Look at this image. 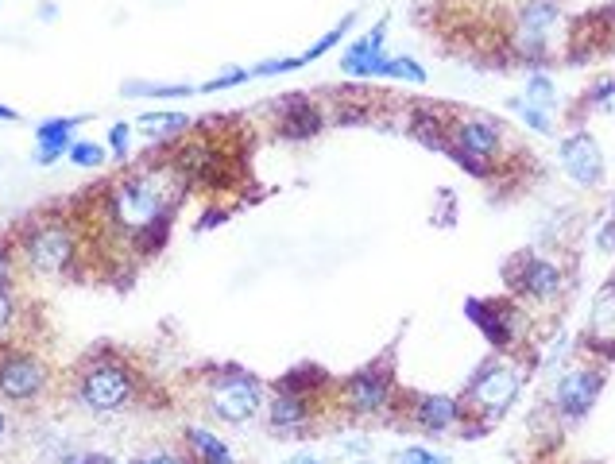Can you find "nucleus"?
<instances>
[{
	"label": "nucleus",
	"instance_id": "nucleus-1",
	"mask_svg": "<svg viewBox=\"0 0 615 464\" xmlns=\"http://www.w3.org/2000/svg\"><path fill=\"white\" fill-rule=\"evenodd\" d=\"M186 174L178 163H159L144 171L120 178L117 186L105 194V217L109 225L128 236V240H144V248L155 244V232L163 236L178 198L186 194Z\"/></svg>",
	"mask_w": 615,
	"mask_h": 464
},
{
	"label": "nucleus",
	"instance_id": "nucleus-29",
	"mask_svg": "<svg viewBox=\"0 0 615 464\" xmlns=\"http://www.w3.org/2000/svg\"><path fill=\"white\" fill-rule=\"evenodd\" d=\"M554 97H557V89L550 86L546 78H538V74H534V78L527 82V101H534V105H550Z\"/></svg>",
	"mask_w": 615,
	"mask_h": 464
},
{
	"label": "nucleus",
	"instance_id": "nucleus-2",
	"mask_svg": "<svg viewBox=\"0 0 615 464\" xmlns=\"http://www.w3.org/2000/svg\"><path fill=\"white\" fill-rule=\"evenodd\" d=\"M140 379L124 360H86L74 376V395L89 410H120L136 399Z\"/></svg>",
	"mask_w": 615,
	"mask_h": 464
},
{
	"label": "nucleus",
	"instance_id": "nucleus-33",
	"mask_svg": "<svg viewBox=\"0 0 615 464\" xmlns=\"http://www.w3.org/2000/svg\"><path fill=\"white\" fill-rule=\"evenodd\" d=\"M12 321H16V298L8 287H0V337L12 329Z\"/></svg>",
	"mask_w": 615,
	"mask_h": 464
},
{
	"label": "nucleus",
	"instance_id": "nucleus-16",
	"mask_svg": "<svg viewBox=\"0 0 615 464\" xmlns=\"http://www.w3.org/2000/svg\"><path fill=\"white\" fill-rule=\"evenodd\" d=\"M422 430H453L457 426V418H461V399H453V395H418L414 399V414H410Z\"/></svg>",
	"mask_w": 615,
	"mask_h": 464
},
{
	"label": "nucleus",
	"instance_id": "nucleus-5",
	"mask_svg": "<svg viewBox=\"0 0 615 464\" xmlns=\"http://www.w3.org/2000/svg\"><path fill=\"white\" fill-rule=\"evenodd\" d=\"M51 372L43 364V356H35L28 348H4L0 352V399L16 406H28L47 395Z\"/></svg>",
	"mask_w": 615,
	"mask_h": 464
},
{
	"label": "nucleus",
	"instance_id": "nucleus-31",
	"mask_svg": "<svg viewBox=\"0 0 615 464\" xmlns=\"http://www.w3.org/2000/svg\"><path fill=\"white\" fill-rule=\"evenodd\" d=\"M252 78V70H225L221 78H213V82H205L202 93H217V89H229V86H240V82H248Z\"/></svg>",
	"mask_w": 615,
	"mask_h": 464
},
{
	"label": "nucleus",
	"instance_id": "nucleus-21",
	"mask_svg": "<svg viewBox=\"0 0 615 464\" xmlns=\"http://www.w3.org/2000/svg\"><path fill=\"white\" fill-rule=\"evenodd\" d=\"M140 128L155 132V136H171V132H186V128H190V116L186 113H144L140 116Z\"/></svg>",
	"mask_w": 615,
	"mask_h": 464
},
{
	"label": "nucleus",
	"instance_id": "nucleus-11",
	"mask_svg": "<svg viewBox=\"0 0 615 464\" xmlns=\"http://www.w3.org/2000/svg\"><path fill=\"white\" fill-rule=\"evenodd\" d=\"M82 124V116H55V120H43L35 128V163L51 167L59 163L62 155H70L74 147V128Z\"/></svg>",
	"mask_w": 615,
	"mask_h": 464
},
{
	"label": "nucleus",
	"instance_id": "nucleus-35",
	"mask_svg": "<svg viewBox=\"0 0 615 464\" xmlns=\"http://www.w3.org/2000/svg\"><path fill=\"white\" fill-rule=\"evenodd\" d=\"M12 271H16V256H12V244H0V287H8Z\"/></svg>",
	"mask_w": 615,
	"mask_h": 464
},
{
	"label": "nucleus",
	"instance_id": "nucleus-6",
	"mask_svg": "<svg viewBox=\"0 0 615 464\" xmlns=\"http://www.w3.org/2000/svg\"><path fill=\"white\" fill-rule=\"evenodd\" d=\"M519 372L515 368H507V364H484L476 379L469 383V399L461 406H472L476 410V418H484V422H496L507 414V406L515 403V395H519Z\"/></svg>",
	"mask_w": 615,
	"mask_h": 464
},
{
	"label": "nucleus",
	"instance_id": "nucleus-17",
	"mask_svg": "<svg viewBox=\"0 0 615 464\" xmlns=\"http://www.w3.org/2000/svg\"><path fill=\"white\" fill-rule=\"evenodd\" d=\"M453 147H461L465 155L484 163V159H492L499 151V128L488 124V120H461L453 128Z\"/></svg>",
	"mask_w": 615,
	"mask_h": 464
},
{
	"label": "nucleus",
	"instance_id": "nucleus-24",
	"mask_svg": "<svg viewBox=\"0 0 615 464\" xmlns=\"http://www.w3.org/2000/svg\"><path fill=\"white\" fill-rule=\"evenodd\" d=\"M407 78V82H426V70L418 66V62H410V58H383V70L380 78Z\"/></svg>",
	"mask_w": 615,
	"mask_h": 464
},
{
	"label": "nucleus",
	"instance_id": "nucleus-22",
	"mask_svg": "<svg viewBox=\"0 0 615 464\" xmlns=\"http://www.w3.org/2000/svg\"><path fill=\"white\" fill-rule=\"evenodd\" d=\"M124 97H190V93H198L194 86H159V82H124L120 89Z\"/></svg>",
	"mask_w": 615,
	"mask_h": 464
},
{
	"label": "nucleus",
	"instance_id": "nucleus-27",
	"mask_svg": "<svg viewBox=\"0 0 615 464\" xmlns=\"http://www.w3.org/2000/svg\"><path fill=\"white\" fill-rule=\"evenodd\" d=\"M302 62L298 58H267V62H260V66H252V78H267V74H291V70H298Z\"/></svg>",
	"mask_w": 615,
	"mask_h": 464
},
{
	"label": "nucleus",
	"instance_id": "nucleus-34",
	"mask_svg": "<svg viewBox=\"0 0 615 464\" xmlns=\"http://www.w3.org/2000/svg\"><path fill=\"white\" fill-rule=\"evenodd\" d=\"M132 464H198V461H194V453L186 449V453H151V457L132 461Z\"/></svg>",
	"mask_w": 615,
	"mask_h": 464
},
{
	"label": "nucleus",
	"instance_id": "nucleus-39",
	"mask_svg": "<svg viewBox=\"0 0 615 464\" xmlns=\"http://www.w3.org/2000/svg\"><path fill=\"white\" fill-rule=\"evenodd\" d=\"M0 120H20V113H16V109H8V105H0Z\"/></svg>",
	"mask_w": 615,
	"mask_h": 464
},
{
	"label": "nucleus",
	"instance_id": "nucleus-9",
	"mask_svg": "<svg viewBox=\"0 0 615 464\" xmlns=\"http://www.w3.org/2000/svg\"><path fill=\"white\" fill-rule=\"evenodd\" d=\"M600 387H604V376L600 372H588V368H577L569 372L565 379H557V391H554V403L565 418H585L592 403L600 399Z\"/></svg>",
	"mask_w": 615,
	"mask_h": 464
},
{
	"label": "nucleus",
	"instance_id": "nucleus-20",
	"mask_svg": "<svg viewBox=\"0 0 615 464\" xmlns=\"http://www.w3.org/2000/svg\"><path fill=\"white\" fill-rule=\"evenodd\" d=\"M186 441H190V453H194V461L198 464H236L233 453H229V445H225L221 437H213L209 430L190 426V430H186Z\"/></svg>",
	"mask_w": 615,
	"mask_h": 464
},
{
	"label": "nucleus",
	"instance_id": "nucleus-36",
	"mask_svg": "<svg viewBox=\"0 0 615 464\" xmlns=\"http://www.w3.org/2000/svg\"><path fill=\"white\" fill-rule=\"evenodd\" d=\"M66 464H117V461H109V457H101V453H82V457H70Z\"/></svg>",
	"mask_w": 615,
	"mask_h": 464
},
{
	"label": "nucleus",
	"instance_id": "nucleus-41",
	"mask_svg": "<svg viewBox=\"0 0 615 464\" xmlns=\"http://www.w3.org/2000/svg\"><path fill=\"white\" fill-rule=\"evenodd\" d=\"M612 225H615V205H612Z\"/></svg>",
	"mask_w": 615,
	"mask_h": 464
},
{
	"label": "nucleus",
	"instance_id": "nucleus-7",
	"mask_svg": "<svg viewBox=\"0 0 615 464\" xmlns=\"http://www.w3.org/2000/svg\"><path fill=\"white\" fill-rule=\"evenodd\" d=\"M391 387H395L391 368L387 364H368V368L352 372L341 383V395H345V406H349L352 414H376L391 399Z\"/></svg>",
	"mask_w": 615,
	"mask_h": 464
},
{
	"label": "nucleus",
	"instance_id": "nucleus-3",
	"mask_svg": "<svg viewBox=\"0 0 615 464\" xmlns=\"http://www.w3.org/2000/svg\"><path fill=\"white\" fill-rule=\"evenodd\" d=\"M20 252L31 271L62 275L78 263V229L70 221H39L20 236Z\"/></svg>",
	"mask_w": 615,
	"mask_h": 464
},
{
	"label": "nucleus",
	"instance_id": "nucleus-28",
	"mask_svg": "<svg viewBox=\"0 0 615 464\" xmlns=\"http://www.w3.org/2000/svg\"><path fill=\"white\" fill-rule=\"evenodd\" d=\"M109 147H113V155H117V159L128 155V147H132V128H128L124 120H117V124L109 128Z\"/></svg>",
	"mask_w": 615,
	"mask_h": 464
},
{
	"label": "nucleus",
	"instance_id": "nucleus-15",
	"mask_svg": "<svg viewBox=\"0 0 615 464\" xmlns=\"http://www.w3.org/2000/svg\"><path fill=\"white\" fill-rule=\"evenodd\" d=\"M465 314L480 325V333H484V337H488L496 348L511 345V337H515V314H511L507 306H499V302H476V298H469V302H465Z\"/></svg>",
	"mask_w": 615,
	"mask_h": 464
},
{
	"label": "nucleus",
	"instance_id": "nucleus-37",
	"mask_svg": "<svg viewBox=\"0 0 615 464\" xmlns=\"http://www.w3.org/2000/svg\"><path fill=\"white\" fill-rule=\"evenodd\" d=\"M600 248H604V252H612L615 248V225H608V229L600 232Z\"/></svg>",
	"mask_w": 615,
	"mask_h": 464
},
{
	"label": "nucleus",
	"instance_id": "nucleus-10",
	"mask_svg": "<svg viewBox=\"0 0 615 464\" xmlns=\"http://www.w3.org/2000/svg\"><path fill=\"white\" fill-rule=\"evenodd\" d=\"M275 109H283L279 113V124H275V132L283 136V140H314L318 132H322L325 116L322 109L310 101V97H283Z\"/></svg>",
	"mask_w": 615,
	"mask_h": 464
},
{
	"label": "nucleus",
	"instance_id": "nucleus-4",
	"mask_svg": "<svg viewBox=\"0 0 615 464\" xmlns=\"http://www.w3.org/2000/svg\"><path fill=\"white\" fill-rule=\"evenodd\" d=\"M205 403L221 422H248L264 403V383L240 368H225L205 387Z\"/></svg>",
	"mask_w": 615,
	"mask_h": 464
},
{
	"label": "nucleus",
	"instance_id": "nucleus-13",
	"mask_svg": "<svg viewBox=\"0 0 615 464\" xmlns=\"http://www.w3.org/2000/svg\"><path fill=\"white\" fill-rule=\"evenodd\" d=\"M383 35H387V24L372 28L364 39H356L345 58H341V70L352 74V78H380L383 70Z\"/></svg>",
	"mask_w": 615,
	"mask_h": 464
},
{
	"label": "nucleus",
	"instance_id": "nucleus-19",
	"mask_svg": "<svg viewBox=\"0 0 615 464\" xmlns=\"http://www.w3.org/2000/svg\"><path fill=\"white\" fill-rule=\"evenodd\" d=\"M561 20V8L554 0H527L523 12H519V24H523V39H530L534 47H542V39L557 28Z\"/></svg>",
	"mask_w": 615,
	"mask_h": 464
},
{
	"label": "nucleus",
	"instance_id": "nucleus-30",
	"mask_svg": "<svg viewBox=\"0 0 615 464\" xmlns=\"http://www.w3.org/2000/svg\"><path fill=\"white\" fill-rule=\"evenodd\" d=\"M592 105L600 113H615V78H604L600 86L592 89Z\"/></svg>",
	"mask_w": 615,
	"mask_h": 464
},
{
	"label": "nucleus",
	"instance_id": "nucleus-23",
	"mask_svg": "<svg viewBox=\"0 0 615 464\" xmlns=\"http://www.w3.org/2000/svg\"><path fill=\"white\" fill-rule=\"evenodd\" d=\"M352 20H356V16H345V20H341V24H337V28H329L322 35V39H318V43H314V47H310V51H306V55H298V62H302V66H306V62H314V58H322L325 51H329V47H333V43H341V35H345V31L352 28Z\"/></svg>",
	"mask_w": 615,
	"mask_h": 464
},
{
	"label": "nucleus",
	"instance_id": "nucleus-18",
	"mask_svg": "<svg viewBox=\"0 0 615 464\" xmlns=\"http://www.w3.org/2000/svg\"><path fill=\"white\" fill-rule=\"evenodd\" d=\"M271 418V430H302L306 422H310V414H314V406H310V395H298V391H283V387H275V399H271V410H267Z\"/></svg>",
	"mask_w": 615,
	"mask_h": 464
},
{
	"label": "nucleus",
	"instance_id": "nucleus-8",
	"mask_svg": "<svg viewBox=\"0 0 615 464\" xmlns=\"http://www.w3.org/2000/svg\"><path fill=\"white\" fill-rule=\"evenodd\" d=\"M561 163L573 182L581 186H600L604 178V151L592 140V132H573L561 140Z\"/></svg>",
	"mask_w": 615,
	"mask_h": 464
},
{
	"label": "nucleus",
	"instance_id": "nucleus-32",
	"mask_svg": "<svg viewBox=\"0 0 615 464\" xmlns=\"http://www.w3.org/2000/svg\"><path fill=\"white\" fill-rule=\"evenodd\" d=\"M399 464H449V457H441L434 449H403Z\"/></svg>",
	"mask_w": 615,
	"mask_h": 464
},
{
	"label": "nucleus",
	"instance_id": "nucleus-12",
	"mask_svg": "<svg viewBox=\"0 0 615 464\" xmlns=\"http://www.w3.org/2000/svg\"><path fill=\"white\" fill-rule=\"evenodd\" d=\"M507 279L519 294H530V298H557L561 283H565L561 267L550 260H527L519 271H507Z\"/></svg>",
	"mask_w": 615,
	"mask_h": 464
},
{
	"label": "nucleus",
	"instance_id": "nucleus-38",
	"mask_svg": "<svg viewBox=\"0 0 615 464\" xmlns=\"http://www.w3.org/2000/svg\"><path fill=\"white\" fill-rule=\"evenodd\" d=\"M287 464H325L322 457H310V453H298V457H291Z\"/></svg>",
	"mask_w": 615,
	"mask_h": 464
},
{
	"label": "nucleus",
	"instance_id": "nucleus-40",
	"mask_svg": "<svg viewBox=\"0 0 615 464\" xmlns=\"http://www.w3.org/2000/svg\"><path fill=\"white\" fill-rule=\"evenodd\" d=\"M8 434V414H4V410H0V437Z\"/></svg>",
	"mask_w": 615,
	"mask_h": 464
},
{
	"label": "nucleus",
	"instance_id": "nucleus-26",
	"mask_svg": "<svg viewBox=\"0 0 615 464\" xmlns=\"http://www.w3.org/2000/svg\"><path fill=\"white\" fill-rule=\"evenodd\" d=\"M70 163H78V167L93 171V167L105 163V151H101L97 144H89V140H74V147H70Z\"/></svg>",
	"mask_w": 615,
	"mask_h": 464
},
{
	"label": "nucleus",
	"instance_id": "nucleus-14",
	"mask_svg": "<svg viewBox=\"0 0 615 464\" xmlns=\"http://www.w3.org/2000/svg\"><path fill=\"white\" fill-rule=\"evenodd\" d=\"M588 348L604 352L608 360H615V283L604 287L592 302V314H588Z\"/></svg>",
	"mask_w": 615,
	"mask_h": 464
},
{
	"label": "nucleus",
	"instance_id": "nucleus-25",
	"mask_svg": "<svg viewBox=\"0 0 615 464\" xmlns=\"http://www.w3.org/2000/svg\"><path fill=\"white\" fill-rule=\"evenodd\" d=\"M511 109H519V116L527 120L534 132H554V120L546 116V105H534V101H511Z\"/></svg>",
	"mask_w": 615,
	"mask_h": 464
}]
</instances>
